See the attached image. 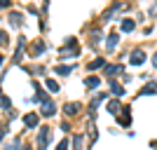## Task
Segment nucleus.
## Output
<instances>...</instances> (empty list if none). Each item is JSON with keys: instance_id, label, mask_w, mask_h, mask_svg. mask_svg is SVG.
<instances>
[{"instance_id": "nucleus-1", "label": "nucleus", "mask_w": 157, "mask_h": 150, "mask_svg": "<svg viewBox=\"0 0 157 150\" xmlns=\"http://www.w3.org/2000/svg\"><path fill=\"white\" fill-rule=\"evenodd\" d=\"M49 127H42L38 131V150H47V143H49Z\"/></svg>"}, {"instance_id": "nucleus-2", "label": "nucleus", "mask_w": 157, "mask_h": 150, "mask_svg": "<svg viewBox=\"0 0 157 150\" xmlns=\"http://www.w3.org/2000/svg\"><path fill=\"white\" fill-rule=\"evenodd\" d=\"M40 113H42L45 117H52L54 113H56V106H54V101H52V98H45V101L40 103Z\"/></svg>"}, {"instance_id": "nucleus-3", "label": "nucleus", "mask_w": 157, "mask_h": 150, "mask_svg": "<svg viewBox=\"0 0 157 150\" xmlns=\"http://www.w3.org/2000/svg\"><path fill=\"white\" fill-rule=\"evenodd\" d=\"M143 61H145V54L141 52V49H134V52L129 54V63L131 66H141Z\"/></svg>"}, {"instance_id": "nucleus-4", "label": "nucleus", "mask_w": 157, "mask_h": 150, "mask_svg": "<svg viewBox=\"0 0 157 150\" xmlns=\"http://www.w3.org/2000/svg\"><path fill=\"white\" fill-rule=\"evenodd\" d=\"M24 124H26L28 129H35L40 124V115H35V113H28L26 117H24Z\"/></svg>"}, {"instance_id": "nucleus-5", "label": "nucleus", "mask_w": 157, "mask_h": 150, "mask_svg": "<svg viewBox=\"0 0 157 150\" xmlns=\"http://www.w3.org/2000/svg\"><path fill=\"white\" fill-rule=\"evenodd\" d=\"M105 108H108V113H110V115H120V113H122V103H120L117 98L108 101V103H105Z\"/></svg>"}, {"instance_id": "nucleus-6", "label": "nucleus", "mask_w": 157, "mask_h": 150, "mask_svg": "<svg viewBox=\"0 0 157 150\" xmlns=\"http://www.w3.org/2000/svg\"><path fill=\"white\" fill-rule=\"evenodd\" d=\"M63 113L68 115V117H75V115L80 113V103H66L63 106Z\"/></svg>"}, {"instance_id": "nucleus-7", "label": "nucleus", "mask_w": 157, "mask_h": 150, "mask_svg": "<svg viewBox=\"0 0 157 150\" xmlns=\"http://www.w3.org/2000/svg\"><path fill=\"white\" fill-rule=\"evenodd\" d=\"M10 24H12V26H21V24H24V14L21 12H10Z\"/></svg>"}, {"instance_id": "nucleus-8", "label": "nucleus", "mask_w": 157, "mask_h": 150, "mask_svg": "<svg viewBox=\"0 0 157 150\" xmlns=\"http://www.w3.org/2000/svg\"><path fill=\"white\" fill-rule=\"evenodd\" d=\"M24 47H26V40L19 38V47H17V52H14V61H21V59H24Z\"/></svg>"}, {"instance_id": "nucleus-9", "label": "nucleus", "mask_w": 157, "mask_h": 150, "mask_svg": "<svg viewBox=\"0 0 157 150\" xmlns=\"http://www.w3.org/2000/svg\"><path fill=\"white\" fill-rule=\"evenodd\" d=\"M129 113V108H122V115H120V124L122 127H129L131 124V115H127Z\"/></svg>"}, {"instance_id": "nucleus-10", "label": "nucleus", "mask_w": 157, "mask_h": 150, "mask_svg": "<svg viewBox=\"0 0 157 150\" xmlns=\"http://www.w3.org/2000/svg\"><path fill=\"white\" fill-rule=\"evenodd\" d=\"M105 47H108L110 52L117 47V33H110V35H108V40H105Z\"/></svg>"}, {"instance_id": "nucleus-11", "label": "nucleus", "mask_w": 157, "mask_h": 150, "mask_svg": "<svg viewBox=\"0 0 157 150\" xmlns=\"http://www.w3.org/2000/svg\"><path fill=\"white\" fill-rule=\"evenodd\" d=\"M110 91L115 94V96H122V94H124L122 85H120V82H115V80H110Z\"/></svg>"}, {"instance_id": "nucleus-12", "label": "nucleus", "mask_w": 157, "mask_h": 150, "mask_svg": "<svg viewBox=\"0 0 157 150\" xmlns=\"http://www.w3.org/2000/svg\"><path fill=\"white\" fill-rule=\"evenodd\" d=\"M134 26H136V24H134V19H124V21H122V31H124V33L134 31Z\"/></svg>"}, {"instance_id": "nucleus-13", "label": "nucleus", "mask_w": 157, "mask_h": 150, "mask_svg": "<svg viewBox=\"0 0 157 150\" xmlns=\"http://www.w3.org/2000/svg\"><path fill=\"white\" fill-rule=\"evenodd\" d=\"M120 71H122V66H110V63L105 66V75H108V78L115 75V73H120Z\"/></svg>"}, {"instance_id": "nucleus-14", "label": "nucleus", "mask_w": 157, "mask_h": 150, "mask_svg": "<svg viewBox=\"0 0 157 150\" xmlns=\"http://www.w3.org/2000/svg\"><path fill=\"white\" fill-rule=\"evenodd\" d=\"M155 91H157V85H155V82H150V85L145 87V89L141 91V94H143V96H148V94H155Z\"/></svg>"}, {"instance_id": "nucleus-15", "label": "nucleus", "mask_w": 157, "mask_h": 150, "mask_svg": "<svg viewBox=\"0 0 157 150\" xmlns=\"http://www.w3.org/2000/svg\"><path fill=\"white\" fill-rule=\"evenodd\" d=\"M101 66H105L103 59H94L92 63H89V71H96V68H101Z\"/></svg>"}, {"instance_id": "nucleus-16", "label": "nucleus", "mask_w": 157, "mask_h": 150, "mask_svg": "<svg viewBox=\"0 0 157 150\" xmlns=\"http://www.w3.org/2000/svg\"><path fill=\"white\" fill-rule=\"evenodd\" d=\"M98 82H101V80H98V78H87V80H85V85L89 87V89H94V87H98Z\"/></svg>"}, {"instance_id": "nucleus-17", "label": "nucleus", "mask_w": 157, "mask_h": 150, "mask_svg": "<svg viewBox=\"0 0 157 150\" xmlns=\"http://www.w3.org/2000/svg\"><path fill=\"white\" fill-rule=\"evenodd\" d=\"M56 73H59V75H68V73H73V66H59Z\"/></svg>"}, {"instance_id": "nucleus-18", "label": "nucleus", "mask_w": 157, "mask_h": 150, "mask_svg": "<svg viewBox=\"0 0 157 150\" xmlns=\"http://www.w3.org/2000/svg\"><path fill=\"white\" fill-rule=\"evenodd\" d=\"M47 89L52 91V94H56V91H59V85H56L54 80H47Z\"/></svg>"}, {"instance_id": "nucleus-19", "label": "nucleus", "mask_w": 157, "mask_h": 150, "mask_svg": "<svg viewBox=\"0 0 157 150\" xmlns=\"http://www.w3.org/2000/svg\"><path fill=\"white\" fill-rule=\"evenodd\" d=\"M0 106H2L5 110H10V106H12V101H10L7 96H0Z\"/></svg>"}, {"instance_id": "nucleus-20", "label": "nucleus", "mask_w": 157, "mask_h": 150, "mask_svg": "<svg viewBox=\"0 0 157 150\" xmlns=\"http://www.w3.org/2000/svg\"><path fill=\"white\" fill-rule=\"evenodd\" d=\"M42 52H45V45H42V42L33 45V54H42Z\"/></svg>"}, {"instance_id": "nucleus-21", "label": "nucleus", "mask_w": 157, "mask_h": 150, "mask_svg": "<svg viewBox=\"0 0 157 150\" xmlns=\"http://www.w3.org/2000/svg\"><path fill=\"white\" fill-rule=\"evenodd\" d=\"M73 145H75V150L82 148V136H73Z\"/></svg>"}, {"instance_id": "nucleus-22", "label": "nucleus", "mask_w": 157, "mask_h": 150, "mask_svg": "<svg viewBox=\"0 0 157 150\" xmlns=\"http://www.w3.org/2000/svg\"><path fill=\"white\" fill-rule=\"evenodd\" d=\"M56 150H68V141H61V143L56 145Z\"/></svg>"}, {"instance_id": "nucleus-23", "label": "nucleus", "mask_w": 157, "mask_h": 150, "mask_svg": "<svg viewBox=\"0 0 157 150\" xmlns=\"http://www.w3.org/2000/svg\"><path fill=\"white\" fill-rule=\"evenodd\" d=\"M0 45H7V33L0 31Z\"/></svg>"}, {"instance_id": "nucleus-24", "label": "nucleus", "mask_w": 157, "mask_h": 150, "mask_svg": "<svg viewBox=\"0 0 157 150\" xmlns=\"http://www.w3.org/2000/svg\"><path fill=\"white\" fill-rule=\"evenodd\" d=\"M10 5H12L10 0H0V7H5V10H7V7H10Z\"/></svg>"}, {"instance_id": "nucleus-25", "label": "nucleus", "mask_w": 157, "mask_h": 150, "mask_svg": "<svg viewBox=\"0 0 157 150\" xmlns=\"http://www.w3.org/2000/svg\"><path fill=\"white\" fill-rule=\"evenodd\" d=\"M5 150H19V143H12V145H7Z\"/></svg>"}, {"instance_id": "nucleus-26", "label": "nucleus", "mask_w": 157, "mask_h": 150, "mask_svg": "<svg viewBox=\"0 0 157 150\" xmlns=\"http://www.w3.org/2000/svg\"><path fill=\"white\" fill-rule=\"evenodd\" d=\"M152 66H155V68H157V54H155V56H152Z\"/></svg>"}, {"instance_id": "nucleus-27", "label": "nucleus", "mask_w": 157, "mask_h": 150, "mask_svg": "<svg viewBox=\"0 0 157 150\" xmlns=\"http://www.w3.org/2000/svg\"><path fill=\"white\" fill-rule=\"evenodd\" d=\"M2 136H5V129H0V141H2Z\"/></svg>"}, {"instance_id": "nucleus-28", "label": "nucleus", "mask_w": 157, "mask_h": 150, "mask_svg": "<svg viewBox=\"0 0 157 150\" xmlns=\"http://www.w3.org/2000/svg\"><path fill=\"white\" fill-rule=\"evenodd\" d=\"M152 148H157V141H155V143H152Z\"/></svg>"}, {"instance_id": "nucleus-29", "label": "nucleus", "mask_w": 157, "mask_h": 150, "mask_svg": "<svg viewBox=\"0 0 157 150\" xmlns=\"http://www.w3.org/2000/svg\"><path fill=\"white\" fill-rule=\"evenodd\" d=\"M0 66H2V56H0Z\"/></svg>"}]
</instances>
